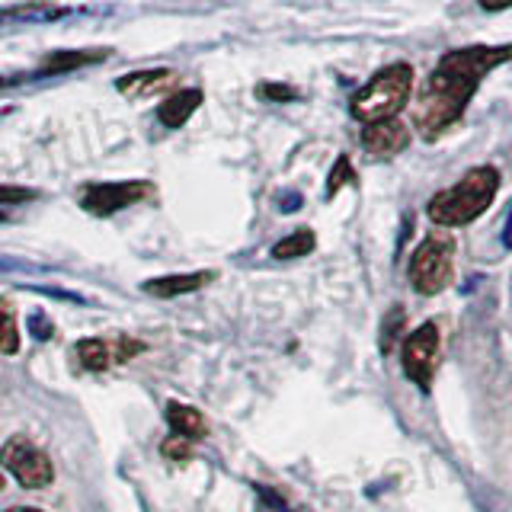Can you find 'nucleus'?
Returning <instances> with one entry per match:
<instances>
[{
	"label": "nucleus",
	"mask_w": 512,
	"mask_h": 512,
	"mask_svg": "<svg viewBox=\"0 0 512 512\" xmlns=\"http://www.w3.org/2000/svg\"><path fill=\"white\" fill-rule=\"evenodd\" d=\"M167 423H170V429L176 432V436L186 439V442H196V439H205L208 436L205 416L196 407L176 404V400H170V404H167Z\"/></svg>",
	"instance_id": "nucleus-10"
},
{
	"label": "nucleus",
	"mask_w": 512,
	"mask_h": 512,
	"mask_svg": "<svg viewBox=\"0 0 512 512\" xmlns=\"http://www.w3.org/2000/svg\"><path fill=\"white\" fill-rule=\"evenodd\" d=\"M317 247V237L311 228H298L288 237H282L276 247H272V256L276 260H298V256H308Z\"/></svg>",
	"instance_id": "nucleus-15"
},
{
	"label": "nucleus",
	"mask_w": 512,
	"mask_h": 512,
	"mask_svg": "<svg viewBox=\"0 0 512 512\" xmlns=\"http://www.w3.org/2000/svg\"><path fill=\"white\" fill-rule=\"evenodd\" d=\"M410 144V128L400 119L375 122L362 128V148L372 157H394Z\"/></svg>",
	"instance_id": "nucleus-9"
},
{
	"label": "nucleus",
	"mask_w": 512,
	"mask_h": 512,
	"mask_svg": "<svg viewBox=\"0 0 512 512\" xmlns=\"http://www.w3.org/2000/svg\"><path fill=\"white\" fill-rule=\"evenodd\" d=\"M404 327V308L400 304H394V311H391V317L384 320V327H381V349L384 352H391V346H394V340H397V330Z\"/></svg>",
	"instance_id": "nucleus-18"
},
{
	"label": "nucleus",
	"mask_w": 512,
	"mask_h": 512,
	"mask_svg": "<svg viewBox=\"0 0 512 512\" xmlns=\"http://www.w3.org/2000/svg\"><path fill=\"white\" fill-rule=\"evenodd\" d=\"M346 183H356V170H352L349 157L340 154V160H336V167L330 170V180H327V199H333Z\"/></svg>",
	"instance_id": "nucleus-17"
},
{
	"label": "nucleus",
	"mask_w": 512,
	"mask_h": 512,
	"mask_svg": "<svg viewBox=\"0 0 512 512\" xmlns=\"http://www.w3.org/2000/svg\"><path fill=\"white\" fill-rule=\"evenodd\" d=\"M506 61H512V45H468L445 52L429 71L413 106V128L420 138L436 141L458 125L487 74L503 68Z\"/></svg>",
	"instance_id": "nucleus-1"
},
{
	"label": "nucleus",
	"mask_w": 512,
	"mask_h": 512,
	"mask_svg": "<svg viewBox=\"0 0 512 512\" xmlns=\"http://www.w3.org/2000/svg\"><path fill=\"white\" fill-rule=\"evenodd\" d=\"M0 490H4V474H0Z\"/></svg>",
	"instance_id": "nucleus-27"
},
{
	"label": "nucleus",
	"mask_w": 512,
	"mask_h": 512,
	"mask_svg": "<svg viewBox=\"0 0 512 512\" xmlns=\"http://www.w3.org/2000/svg\"><path fill=\"white\" fill-rule=\"evenodd\" d=\"M202 103V90H180V93H170L164 103L157 109V119L164 122L167 128H180L189 122L192 112L199 109Z\"/></svg>",
	"instance_id": "nucleus-13"
},
{
	"label": "nucleus",
	"mask_w": 512,
	"mask_h": 512,
	"mask_svg": "<svg viewBox=\"0 0 512 512\" xmlns=\"http://www.w3.org/2000/svg\"><path fill=\"white\" fill-rule=\"evenodd\" d=\"M151 192L148 183L141 180H128V183H96L84 192V199H80V205H84V212L90 215H112L119 212V208H128L141 202L144 196Z\"/></svg>",
	"instance_id": "nucleus-7"
},
{
	"label": "nucleus",
	"mask_w": 512,
	"mask_h": 512,
	"mask_svg": "<svg viewBox=\"0 0 512 512\" xmlns=\"http://www.w3.org/2000/svg\"><path fill=\"white\" fill-rule=\"evenodd\" d=\"M192 442H186V439H180V436H170L164 445H160V455L164 458H170V461H189V455H192V448H189Z\"/></svg>",
	"instance_id": "nucleus-20"
},
{
	"label": "nucleus",
	"mask_w": 512,
	"mask_h": 512,
	"mask_svg": "<svg viewBox=\"0 0 512 512\" xmlns=\"http://www.w3.org/2000/svg\"><path fill=\"white\" fill-rule=\"evenodd\" d=\"M0 461H4V468L20 480L26 490H42L52 484V477H55V468H52V461H48V455L26 436H13L4 448H0Z\"/></svg>",
	"instance_id": "nucleus-6"
},
{
	"label": "nucleus",
	"mask_w": 512,
	"mask_h": 512,
	"mask_svg": "<svg viewBox=\"0 0 512 512\" xmlns=\"http://www.w3.org/2000/svg\"><path fill=\"white\" fill-rule=\"evenodd\" d=\"M29 327H32V336H36V340H48V336H52V320L45 314H32Z\"/></svg>",
	"instance_id": "nucleus-22"
},
{
	"label": "nucleus",
	"mask_w": 512,
	"mask_h": 512,
	"mask_svg": "<svg viewBox=\"0 0 512 512\" xmlns=\"http://www.w3.org/2000/svg\"><path fill=\"white\" fill-rule=\"evenodd\" d=\"M500 183H503V176L496 167L490 164L471 167L455 186L436 192V196L426 202V215L432 224H439V228H464V224L477 221L493 205Z\"/></svg>",
	"instance_id": "nucleus-2"
},
{
	"label": "nucleus",
	"mask_w": 512,
	"mask_h": 512,
	"mask_svg": "<svg viewBox=\"0 0 512 512\" xmlns=\"http://www.w3.org/2000/svg\"><path fill=\"white\" fill-rule=\"evenodd\" d=\"M407 279L413 285V292H420V295L445 292L455 279V240L442 231H432L423 244L413 250Z\"/></svg>",
	"instance_id": "nucleus-4"
},
{
	"label": "nucleus",
	"mask_w": 512,
	"mask_h": 512,
	"mask_svg": "<svg viewBox=\"0 0 512 512\" xmlns=\"http://www.w3.org/2000/svg\"><path fill=\"white\" fill-rule=\"evenodd\" d=\"M141 349H144V343L132 340V336H119V340H103V336H96V340L77 343V359L84 368H90V372H106L109 365L128 362L132 356H138Z\"/></svg>",
	"instance_id": "nucleus-8"
},
{
	"label": "nucleus",
	"mask_w": 512,
	"mask_h": 512,
	"mask_svg": "<svg viewBox=\"0 0 512 512\" xmlns=\"http://www.w3.org/2000/svg\"><path fill=\"white\" fill-rule=\"evenodd\" d=\"M295 208H301V196H295V192H288V196L282 199V212H295Z\"/></svg>",
	"instance_id": "nucleus-25"
},
{
	"label": "nucleus",
	"mask_w": 512,
	"mask_h": 512,
	"mask_svg": "<svg viewBox=\"0 0 512 512\" xmlns=\"http://www.w3.org/2000/svg\"><path fill=\"white\" fill-rule=\"evenodd\" d=\"M0 221H4V212H0Z\"/></svg>",
	"instance_id": "nucleus-28"
},
{
	"label": "nucleus",
	"mask_w": 512,
	"mask_h": 512,
	"mask_svg": "<svg viewBox=\"0 0 512 512\" xmlns=\"http://www.w3.org/2000/svg\"><path fill=\"white\" fill-rule=\"evenodd\" d=\"M106 58V52H58L48 58L36 74H20L16 80H29V77H45V74H64V71H74V68H84L90 61H100Z\"/></svg>",
	"instance_id": "nucleus-14"
},
{
	"label": "nucleus",
	"mask_w": 512,
	"mask_h": 512,
	"mask_svg": "<svg viewBox=\"0 0 512 512\" xmlns=\"http://www.w3.org/2000/svg\"><path fill=\"white\" fill-rule=\"evenodd\" d=\"M413 90V68L407 61H394L381 68L368 84L352 96V116L365 125L397 119V112L407 106Z\"/></svg>",
	"instance_id": "nucleus-3"
},
{
	"label": "nucleus",
	"mask_w": 512,
	"mask_h": 512,
	"mask_svg": "<svg viewBox=\"0 0 512 512\" xmlns=\"http://www.w3.org/2000/svg\"><path fill=\"white\" fill-rule=\"evenodd\" d=\"M503 247H506V250H512V205H509L506 224H503Z\"/></svg>",
	"instance_id": "nucleus-24"
},
{
	"label": "nucleus",
	"mask_w": 512,
	"mask_h": 512,
	"mask_svg": "<svg viewBox=\"0 0 512 512\" xmlns=\"http://www.w3.org/2000/svg\"><path fill=\"white\" fill-rule=\"evenodd\" d=\"M256 496H260V512H292L276 490H269L263 484H256Z\"/></svg>",
	"instance_id": "nucleus-19"
},
{
	"label": "nucleus",
	"mask_w": 512,
	"mask_h": 512,
	"mask_svg": "<svg viewBox=\"0 0 512 512\" xmlns=\"http://www.w3.org/2000/svg\"><path fill=\"white\" fill-rule=\"evenodd\" d=\"M439 324L436 320H426V324L416 327L400 349V365H404V375L420 388L423 394L432 391V378H436V365H439Z\"/></svg>",
	"instance_id": "nucleus-5"
},
{
	"label": "nucleus",
	"mask_w": 512,
	"mask_h": 512,
	"mask_svg": "<svg viewBox=\"0 0 512 512\" xmlns=\"http://www.w3.org/2000/svg\"><path fill=\"white\" fill-rule=\"evenodd\" d=\"M173 71H138V74H128L119 80V93H125L128 100H144V96H154L160 90H167L173 84Z\"/></svg>",
	"instance_id": "nucleus-11"
},
{
	"label": "nucleus",
	"mask_w": 512,
	"mask_h": 512,
	"mask_svg": "<svg viewBox=\"0 0 512 512\" xmlns=\"http://www.w3.org/2000/svg\"><path fill=\"white\" fill-rule=\"evenodd\" d=\"M215 272H186V276H164V279H151L144 282V292L154 298H176L186 292H196L205 282H212Z\"/></svg>",
	"instance_id": "nucleus-12"
},
{
	"label": "nucleus",
	"mask_w": 512,
	"mask_h": 512,
	"mask_svg": "<svg viewBox=\"0 0 512 512\" xmlns=\"http://www.w3.org/2000/svg\"><path fill=\"white\" fill-rule=\"evenodd\" d=\"M260 96L263 100H272V103H292V100H298V90L285 87V84H263Z\"/></svg>",
	"instance_id": "nucleus-21"
},
{
	"label": "nucleus",
	"mask_w": 512,
	"mask_h": 512,
	"mask_svg": "<svg viewBox=\"0 0 512 512\" xmlns=\"http://www.w3.org/2000/svg\"><path fill=\"white\" fill-rule=\"evenodd\" d=\"M36 192L32 189H16V186H0V202H26L32 199Z\"/></svg>",
	"instance_id": "nucleus-23"
},
{
	"label": "nucleus",
	"mask_w": 512,
	"mask_h": 512,
	"mask_svg": "<svg viewBox=\"0 0 512 512\" xmlns=\"http://www.w3.org/2000/svg\"><path fill=\"white\" fill-rule=\"evenodd\" d=\"M0 352L16 356L20 352V333H16V317L7 304H0Z\"/></svg>",
	"instance_id": "nucleus-16"
},
{
	"label": "nucleus",
	"mask_w": 512,
	"mask_h": 512,
	"mask_svg": "<svg viewBox=\"0 0 512 512\" xmlns=\"http://www.w3.org/2000/svg\"><path fill=\"white\" fill-rule=\"evenodd\" d=\"M7 512H42V509H32V506H23V509H7Z\"/></svg>",
	"instance_id": "nucleus-26"
}]
</instances>
